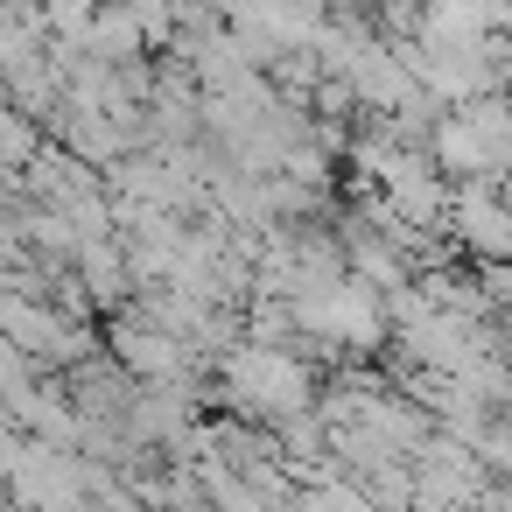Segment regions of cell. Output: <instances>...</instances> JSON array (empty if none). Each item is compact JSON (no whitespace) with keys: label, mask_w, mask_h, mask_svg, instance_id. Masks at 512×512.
Returning <instances> with one entry per match:
<instances>
[{"label":"cell","mask_w":512,"mask_h":512,"mask_svg":"<svg viewBox=\"0 0 512 512\" xmlns=\"http://www.w3.org/2000/svg\"><path fill=\"white\" fill-rule=\"evenodd\" d=\"M225 400H239V407H253V414H302L309 400H316V372L288 351V344H239V351H225Z\"/></svg>","instance_id":"obj_1"},{"label":"cell","mask_w":512,"mask_h":512,"mask_svg":"<svg viewBox=\"0 0 512 512\" xmlns=\"http://www.w3.org/2000/svg\"><path fill=\"white\" fill-rule=\"evenodd\" d=\"M442 218H449L456 246H463V253H477L484 267H505V260H512V211L498 204V190H491V183H456Z\"/></svg>","instance_id":"obj_2"}]
</instances>
